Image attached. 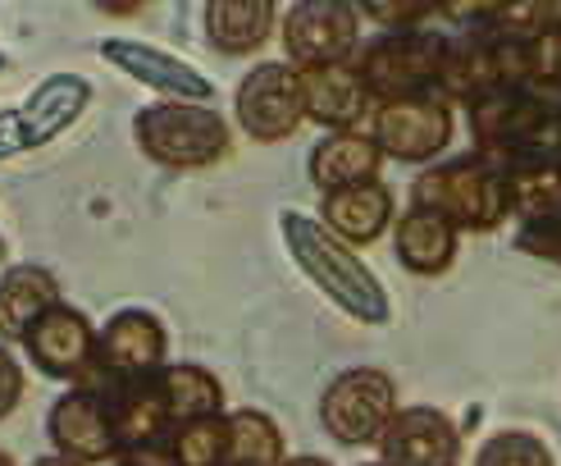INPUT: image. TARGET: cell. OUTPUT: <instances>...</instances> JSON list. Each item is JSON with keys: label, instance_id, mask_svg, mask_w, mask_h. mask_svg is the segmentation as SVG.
<instances>
[{"label": "cell", "instance_id": "cell-1", "mask_svg": "<svg viewBox=\"0 0 561 466\" xmlns=\"http://www.w3.org/2000/svg\"><path fill=\"white\" fill-rule=\"evenodd\" d=\"M474 156L497 170H561V92L535 88H497L470 101Z\"/></svg>", "mask_w": 561, "mask_h": 466}, {"label": "cell", "instance_id": "cell-2", "mask_svg": "<svg viewBox=\"0 0 561 466\" xmlns=\"http://www.w3.org/2000/svg\"><path fill=\"white\" fill-rule=\"evenodd\" d=\"M278 225H284L293 261L306 270V280H316L320 293H329L352 320H366V325L388 320V293L343 238H333L320 219H306L297 211H284Z\"/></svg>", "mask_w": 561, "mask_h": 466}, {"label": "cell", "instance_id": "cell-3", "mask_svg": "<svg viewBox=\"0 0 561 466\" xmlns=\"http://www.w3.org/2000/svg\"><path fill=\"white\" fill-rule=\"evenodd\" d=\"M411 206L443 215L453 229L493 234L512 215V192H507V174L484 156H457L411 183Z\"/></svg>", "mask_w": 561, "mask_h": 466}, {"label": "cell", "instance_id": "cell-4", "mask_svg": "<svg viewBox=\"0 0 561 466\" xmlns=\"http://www.w3.org/2000/svg\"><path fill=\"white\" fill-rule=\"evenodd\" d=\"M133 133L147 160L164 164V170H206V164H219L233 147L229 120L210 105H187V101L147 105L133 120Z\"/></svg>", "mask_w": 561, "mask_h": 466}, {"label": "cell", "instance_id": "cell-5", "mask_svg": "<svg viewBox=\"0 0 561 466\" xmlns=\"http://www.w3.org/2000/svg\"><path fill=\"white\" fill-rule=\"evenodd\" d=\"M453 42L438 33H383L370 46L356 50V73L366 82L370 101H398V96H443V69Z\"/></svg>", "mask_w": 561, "mask_h": 466}, {"label": "cell", "instance_id": "cell-6", "mask_svg": "<svg viewBox=\"0 0 561 466\" xmlns=\"http://www.w3.org/2000/svg\"><path fill=\"white\" fill-rule=\"evenodd\" d=\"M392 417H398V384L375 366H352L333 375L329 389L320 394V425L347 448L379 444Z\"/></svg>", "mask_w": 561, "mask_h": 466}, {"label": "cell", "instance_id": "cell-7", "mask_svg": "<svg viewBox=\"0 0 561 466\" xmlns=\"http://www.w3.org/2000/svg\"><path fill=\"white\" fill-rule=\"evenodd\" d=\"M360 10L343 5V0H297L284 14L278 33H284V50L297 73L329 69V65H352L360 50Z\"/></svg>", "mask_w": 561, "mask_h": 466}, {"label": "cell", "instance_id": "cell-8", "mask_svg": "<svg viewBox=\"0 0 561 466\" xmlns=\"http://www.w3.org/2000/svg\"><path fill=\"white\" fill-rule=\"evenodd\" d=\"M164 348H170V339H164V325L151 311L128 307L119 316H110V325L96 334V362L78 389H110V384L160 375Z\"/></svg>", "mask_w": 561, "mask_h": 466}, {"label": "cell", "instance_id": "cell-9", "mask_svg": "<svg viewBox=\"0 0 561 466\" xmlns=\"http://www.w3.org/2000/svg\"><path fill=\"white\" fill-rule=\"evenodd\" d=\"M370 137L383 156L407 160V164H425L453 143V105L438 92L379 101L370 110Z\"/></svg>", "mask_w": 561, "mask_h": 466}, {"label": "cell", "instance_id": "cell-10", "mask_svg": "<svg viewBox=\"0 0 561 466\" xmlns=\"http://www.w3.org/2000/svg\"><path fill=\"white\" fill-rule=\"evenodd\" d=\"M233 115H238L242 133H251L256 143H284L306 120L301 73L293 65H256L238 82Z\"/></svg>", "mask_w": 561, "mask_h": 466}, {"label": "cell", "instance_id": "cell-11", "mask_svg": "<svg viewBox=\"0 0 561 466\" xmlns=\"http://www.w3.org/2000/svg\"><path fill=\"white\" fill-rule=\"evenodd\" d=\"M88 96H92V88H88V78H78V73H50L46 82H37L19 110L0 115V160L14 151H27V147H42L55 133H65L82 115Z\"/></svg>", "mask_w": 561, "mask_h": 466}, {"label": "cell", "instance_id": "cell-12", "mask_svg": "<svg viewBox=\"0 0 561 466\" xmlns=\"http://www.w3.org/2000/svg\"><path fill=\"white\" fill-rule=\"evenodd\" d=\"M46 434H50L55 453L78 466H96V462L119 457L115 417H110L105 394H96V389H69L55 398L50 417H46Z\"/></svg>", "mask_w": 561, "mask_h": 466}, {"label": "cell", "instance_id": "cell-13", "mask_svg": "<svg viewBox=\"0 0 561 466\" xmlns=\"http://www.w3.org/2000/svg\"><path fill=\"white\" fill-rule=\"evenodd\" d=\"M23 348H27V362H33L42 375L82 384L92 371V362H96V329L82 311H73L60 302V307L46 311L33 325V334L23 339Z\"/></svg>", "mask_w": 561, "mask_h": 466}, {"label": "cell", "instance_id": "cell-14", "mask_svg": "<svg viewBox=\"0 0 561 466\" xmlns=\"http://www.w3.org/2000/svg\"><path fill=\"white\" fill-rule=\"evenodd\" d=\"M383 466H461V430L438 407H402L379 439Z\"/></svg>", "mask_w": 561, "mask_h": 466}, {"label": "cell", "instance_id": "cell-15", "mask_svg": "<svg viewBox=\"0 0 561 466\" xmlns=\"http://www.w3.org/2000/svg\"><path fill=\"white\" fill-rule=\"evenodd\" d=\"M96 394H105V402H110L119 453L160 448V439L170 434V425H174V417H170V398H164L160 375L128 379V384H110V389H96Z\"/></svg>", "mask_w": 561, "mask_h": 466}, {"label": "cell", "instance_id": "cell-16", "mask_svg": "<svg viewBox=\"0 0 561 466\" xmlns=\"http://www.w3.org/2000/svg\"><path fill=\"white\" fill-rule=\"evenodd\" d=\"M101 55L110 65H119L124 73H133L137 82H147V88H156L164 96H179L187 105H206V96H215L206 73H196L187 60H174V55H164L156 46L128 42V37H110V42H101Z\"/></svg>", "mask_w": 561, "mask_h": 466}, {"label": "cell", "instance_id": "cell-17", "mask_svg": "<svg viewBox=\"0 0 561 466\" xmlns=\"http://www.w3.org/2000/svg\"><path fill=\"white\" fill-rule=\"evenodd\" d=\"M301 88H306V120L324 124L329 133H356V124L370 110V92L356 73V60L301 73Z\"/></svg>", "mask_w": 561, "mask_h": 466}, {"label": "cell", "instance_id": "cell-18", "mask_svg": "<svg viewBox=\"0 0 561 466\" xmlns=\"http://www.w3.org/2000/svg\"><path fill=\"white\" fill-rule=\"evenodd\" d=\"M392 252H398V265L420 274V280H434L447 265L457 261V229L447 225L443 215L411 206L402 211V219L392 225Z\"/></svg>", "mask_w": 561, "mask_h": 466}, {"label": "cell", "instance_id": "cell-19", "mask_svg": "<svg viewBox=\"0 0 561 466\" xmlns=\"http://www.w3.org/2000/svg\"><path fill=\"white\" fill-rule=\"evenodd\" d=\"M388 225H392V192L379 179L324 192V229L343 238L347 247H370Z\"/></svg>", "mask_w": 561, "mask_h": 466}, {"label": "cell", "instance_id": "cell-20", "mask_svg": "<svg viewBox=\"0 0 561 466\" xmlns=\"http://www.w3.org/2000/svg\"><path fill=\"white\" fill-rule=\"evenodd\" d=\"M60 307V284L42 265H14L0 274V339L23 343L33 325Z\"/></svg>", "mask_w": 561, "mask_h": 466}, {"label": "cell", "instance_id": "cell-21", "mask_svg": "<svg viewBox=\"0 0 561 466\" xmlns=\"http://www.w3.org/2000/svg\"><path fill=\"white\" fill-rule=\"evenodd\" d=\"M379 164H383V151L375 147L370 133H329L311 147V183L320 192L375 183Z\"/></svg>", "mask_w": 561, "mask_h": 466}, {"label": "cell", "instance_id": "cell-22", "mask_svg": "<svg viewBox=\"0 0 561 466\" xmlns=\"http://www.w3.org/2000/svg\"><path fill=\"white\" fill-rule=\"evenodd\" d=\"M274 5L270 0H210L206 5V37L219 55H256L274 33Z\"/></svg>", "mask_w": 561, "mask_h": 466}, {"label": "cell", "instance_id": "cell-23", "mask_svg": "<svg viewBox=\"0 0 561 466\" xmlns=\"http://www.w3.org/2000/svg\"><path fill=\"white\" fill-rule=\"evenodd\" d=\"M164 398H170V417L174 425H192V421H210L224 411V384L206 371V366H164L160 371Z\"/></svg>", "mask_w": 561, "mask_h": 466}, {"label": "cell", "instance_id": "cell-24", "mask_svg": "<svg viewBox=\"0 0 561 466\" xmlns=\"http://www.w3.org/2000/svg\"><path fill=\"white\" fill-rule=\"evenodd\" d=\"M284 430L274 425V417L256 407H242L229 417V466H284Z\"/></svg>", "mask_w": 561, "mask_h": 466}, {"label": "cell", "instance_id": "cell-25", "mask_svg": "<svg viewBox=\"0 0 561 466\" xmlns=\"http://www.w3.org/2000/svg\"><path fill=\"white\" fill-rule=\"evenodd\" d=\"M512 192V211L520 215V225H543V219L561 215V170H502Z\"/></svg>", "mask_w": 561, "mask_h": 466}, {"label": "cell", "instance_id": "cell-26", "mask_svg": "<svg viewBox=\"0 0 561 466\" xmlns=\"http://www.w3.org/2000/svg\"><path fill=\"white\" fill-rule=\"evenodd\" d=\"M170 453L179 466H229V417L179 425Z\"/></svg>", "mask_w": 561, "mask_h": 466}, {"label": "cell", "instance_id": "cell-27", "mask_svg": "<svg viewBox=\"0 0 561 466\" xmlns=\"http://www.w3.org/2000/svg\"><path fill=\"white\" fill-rule=\"evenodd\" d=\"M474 466H557L552 448L529 430H497L474 453Z\"/></svg>", "mask_w": 561, "mask_h": 466}, {"label": "cell", "instance_id": "cell-28", "mask_svg": "<svg viewBox=\"0 0 561 466\" xmlns=\"http://www.w3.org/2000/svg\"><path fill=\"white\" fill-rule=\"evenodd\" d=\"M366 14L388 23L392 33H415L425 19H443V5H388V0H370Z\"/></svg>", "mask_w": 561, "mask_h": 466}, {"label": "cell", "instance_id": "cell-29", "mask_svg": "<svg viewBox=\"0 0 561 466\" xmlns=\"http://www.w3.org/2000/svg\"><path fill=\"white\" fill-rule=\"evenodd\" d=\"M516 242H520V252L561 265V215L557 219H543V225H520Z\"/></svg>", "mask_w": 561, "mask_h": 466}, {"label": "cell", "instance_id": "cell-30", "mask_svg": "<svg viewBox=\"0 0 561 466\" xmlns=\"http://www.w3.org/2000/svg\"><path fill=\"white\" fill-rule=\"evenodd\" d=\"M19 398H23V371L14 362V352L0 343V421H5L10 411L19 407Z\"/></svg>", "mask_w": 561, "mask_h": 466}, {"label": "cell", "instance_id": "cell-31", "mask_svg": "<svg viewBox=\"0 0 561 466\" xmlns=\"http://www.w3.org/2000/svg\"><path fill=\"white\" fill-rule=\"evenodd\" d=\"M115 466H179V462L164 448H137V453H119Z\"/></svg>", "mask_w": 561, "mask_h": 466}, {"label": "cell", "instance_id": "cell-32", "mask_svg": "<svg viewBox=\"0 0 561 466\" xmlns=\"http://www.w3.org/2000/svg\"><path fill=\"white\" fill-rule=\"evenodd\" d=\"M284 466H329L324 457H311V453H306V457H288Z\"/></svg>", "mask_w": 561, "mask_h": 466}, {"label": "cell", "instance_id": "cell-33", "mask_svg": "<svg viewBox=\"0 0 561 466\" xmlns=\"http://www.w3.org/2000/svg\"><path fill=\"white\" fill-rule=\"evenodd\" d=\"M33 466H78V462H69V457H60V453H50V457H37Z\"/></svg>", "mask_w": 561, "mask_h": 466}, {"label": "cell", "instance_id": "cell-34", "mask_svg": "<svg viewBox=\"0 0 561 466\" xmlns=\"http://www.w3.org/2000/svg\"><path fill=\"white\" fill-rule=\"evenodd\" d=\"M0 466H14V457H10V453H0Z\"/></svg>", "mask_w": 561, "mask_h": 466}, {"label": "cell", "instance_id": "cell-35", "mask_svg": "<svg viewBox=\"0 0 561 466\" xmlns=\"http://www.w3.org/2000/svg\"><path fill=\"white\" fill-rule=\"evenodd\" d=\"M0 73H5V55H0Z\"/></svg>", "mask_w": 561, "mask_h": 466}, {"label": "cell", "instance_id": "cell-36", "mask_svg": "<svg viewBox=\"0 0 561 466\" xmlns=\"http://www.w3.org/2000/svg\"><path fill=\"white\" fill-rule=\"evenodd\" d=\"M370 466H383V462H370Z\"/></svg>", "mask_w": 561, "mask_h": 466}]
</instances>
